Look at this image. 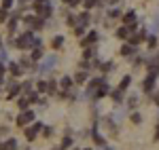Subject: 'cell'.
I'll return each instance as SVG.
<instances>
[{"mask_svg":"<svg viewBox=\"0 0 159 150\" xmlns=\"http://www.w3.org/2000/svg\"><path fill=\"white\" fill-rule=\"evenodd\" d=\"M2 83H4V76H2V74H0V85H2Z\"/></svg>","mask_w":159,"mask_h":150,"instance_id":"50","label":"cell"},{"mask_svg":"<svg viewBox=\"0 0 159 150\" xmlns=\"http://www.w3.org/2000/svg\"><path fill=\"white\" fill-rule=\"evenodd\" d=\"M17 93H21V87H19L17 83H11V85H9V100H13Z\"/></svg>","mask_w":159,"mask_h":150,"instance_id":"20","label":"cell"},{"mask_svg":"<svg viewBox=\"0 0 159 150\" xmlns=\"http://www.w3.org/2000/svg\"><path fill=\"white\" fill-rule=\"evenodd\" d=\"M93 139H96V144H100V146H104V144H106V139L102 138V135H100L96 129H93Z\"/></svg>","mask_w":159,"mask_h":150,"instance_id":"35","label":"cell"},{"mask_svg":"<svg viewBox=\"0 0 159 150\" xmlns=\"http://www.w3.org/2000/svg\"><path fill=\"white\" fill-rule=\"evenodd\" d=\"M153 101H155V104L159 106V95H155V97H153Z\"/></svg>","mask_w":159,"mask_h":150,"instance_id":"48","label":"cell"},{"mask_svg":"<svg viewBox=\"0 0 159 150\" xmlns=\"http://www.w3.org/2000/svg\"><path fill=\"white\" fill-rule=\"evenodd\" d=\"M147 42H148V49H151V51L157 49V45H159V40H157V36H155V34H153V36H148Z\"/></svg>","mask_w":159,"mask_h":150,"instance_id":"26","label":"cell"},{"mask_svg":"<svg viewBox=\"0 0 159 150\" xmlns=\"http://www.w3.org/2000/svg\"><path fill=\"white\" fill-rule=\"evenodd\" d=\"M112 66H115V63L110 62H102V66H100V70H102V72H110V70H112Z\"/></svg>","mask_w":159,"mask_h":150,"instance_id":"32","label":"cell"},{"mask_svg":"<svg viewBox=\"0 0 159 150\" xmlns=\"http://www.w3.org/2000/svg\"><path fill=\"white\" fill-rule=\"evenodd\" d=\"M85 150H91V148H85Z\"/></svg>","mask_w":159,"mask_h":150,"instance_id":"55","label":"cell"},{"mask_svg":"<svg viewBox=\"0 0 159 150\" xmlns=\"http://www.w3.org/2000/svg\"><path fill=\"white\" fill-rule=\"evenodd\" d=\"M43 57H45V53H43V45H36L34 51H32V57H30V59H32V62H38V59H43Z\"/></svg>","mask_w":159,"mask_h":150,"instance_id":"15","label":"cell"},{"mask_svg":"<svg viewBox=\"0 0 159 150\" xmlns=\"http://www.w3.org/2000/svg\"><path fill=\"white\" fill-rule=\"evenodd\" d=\"M157 95H159V93H157Z\"/></svg>","mask_w":159,"mask_h":150,"instance_id":"57","label":"cell"},{"mask_svg":"<svg viewBox=\"0 0 159 150\" xmlns=\"http://www.w3.org/2000/svg\"><path fill=\"white\" fill-rule=\"evenodd\" d=\"M127 38H129V45H132V47H138V45H142L148 38V32L147 30H140V32H136L134 36H127Z\"/></svg>","mask_w":159,"mask_h":150,"instance_id":"6","label":"cell"},{"mask_svg":"<svg viewBox=\"0 0 159 150\" xmlns=\"http://www.w3.org/2000/svg\"><path fill=\"white\" fill-rule=\"evenodd\" d=\"M55 63H57V59H55V57H49V59H47V62L43 63V66H38V70H40L43 74H45V72H51Z\"/></svg>","mask_w":159,"mask_h":150,"instance_id":"10","label":"cell"},{"mask_svg":"<svg viewBox=\"0 0 159 150\" xmlns=\"http://www.w3.org/2000/svg\"><path fill=\"white\" fill-rule=\"evenodd\" d=\"M2 146H4V150H15V148H17V142H15L13 138H9L4 144H2Z\"/></svg>","mask_w":159,"mask_h":150,"instance_id":"29","label":"cell"},{"mask_svg":"<svg viewBox=\"0 0 159 150\" xmlns=\"http://www.w3.org/2000/svg\"><path fill=\"white\" fill-rule=\"evenodd\" d=\"M96 40H98V32H93V30H91L85 38H81V45H83V47H89V45H93Z\"/></svg>","mask_w":159,"mask_h":150,"instance_id":"9","label":"cell"},{"mask_svg":"<svg viewBox=\"0 0 159 150\" xmlns=\"http://www.w3.org/2000/svg\"><path fill=\"white\" fill-rule=\"evenodd\" d=\"M106 2H108V4H117L119 0H106Z\"/></svg>","mask_w":159,"mask_h":150,"instance_id":"49","label":"cell"},{"mask_svg":"<svg viewBox=\"0 0 159 150\" xmlns=\"http://www.w3.org/2000/svg\"><path fill=\"white\" fill-rule=\"evenodd\" d=\"M53 131H55L53 127H43V138H51V135H53Z\"/></svg>","mask_w":159,"mask_h":150,"instance_id":"38","label":"cell"},{"mask_svg":"<svg viewBox=\"0 0 159 150\" xmlns=\"http://www.w3.org/2000/svg\"><path fill=\"white\" fill-rule=\"evenodd\" d=\"M34 11H36V15L40 19H47V17H51V13H53V6H51V2L47 0L43 4H34Z\"/></svg>","mask_w":159,"mask_h":150,"instance_id":"2","label":"cell"},{"mask_svg":"<svg viewBox=\"0 0 159 150\" xmlns=\"http://www.w3.org/2000/svg\"><path fill=\"white\" fill-rule=\"evenodd\" d=\"M15 45H17V49H30V47H36L40 45V38H36V34L30 30V32H24L21 36L15 40Z\"/></svg>","mask_w":159,"mask_h":150,"instance_id":"1","label":"cell"},{"mask_svg":"<svg viewBox=\"0 0 159 150\" xmlns=\"http://www.w3.org/2000/svg\"><path fill=\"white\" fill-rule=\"evenodd\" d=\"M155 139L159 142V123H157V127H155Z\"/></svg>","mask_w":159,"mask_h":150,"instance_id":"47","label":"cell"},{"mask_svg":"<svg viewBox=\"0 0 159 150\" xmlns=\"http://www.w3.org/2000/svg\"><path fill=\"white\" fill-rule=\"evenodd\" d=\"M112 100L117 101V104H121V100H123V91H121V89H119V91H115V93H112Z\"/></svg>","mask_w":159,"mask_h":150,"instance_id":"40","label":"cell"},{"mask_svg":"<svg viewBox=\"0 0 159 150\" xmlns=\"http://www.w3.org/2000/svg\"><path fill=\"white\" fill-rule=\"evenodd\" d=\"M83 34H85V25H81V24H76V25H74V36H79V38H83Z\"/></svg>","mask_w":159,"mask_h":150,"instance_id":"30","label":"cell"},{"mask_svg":"<svg viewBox=\"0 0 159 150\" xmlns=\"http://www.w3.org/2000/svg\"><path fill=\"white\" fill-rule=\"evenodd\" d=\"M24 24L30 25L32 30H40V28L45 25V19H40V17H32V15H25V17H24Z\"/></svg>","mask_w":159,"mask_h":150,"instance_id":"5","label":"cell"},{"mask_svg":"<svg viewBox=\"0 0 159 150\" xmlns=\"http://www.w3.org/2000/svg\"><path fill=\"white\" fill-rule=\"evenodd\" d=\"M61 45H64V36H53L51 47H53V49H61Z\"/></svg>","mask_w":159,"mask_h":150,"instance_id":"24","label":"cell"},{"mask_svg":"<svg viewBox=\"0 0 159 150\" xmlns=\"http://www.w3.org/2000/svg\"><path fill=\"white\" fill-rule=\"evenodd\" d=\"M108 93H110V87H108V83L104 80V83L96 89V93H93L91 97H93V100H102V97H104V95H108Z\"/></svg>","mask_w":159,"mask_h":150,"instance_id":"7","label":"cell"},{"mask_svg":"<svg viewBox=\"0 0 159 150\" xmlns=\"http://www.w3.org/2000/svg\"><path fill=\"white\" fill-rule=\"evenodd\" d=\"M34 118H36V116H34V112H32L30 108H28V110H21V114L17 116V125L19 127H28Z\"/></svg>","mask_w":159,"mask_h":150,"instance_id":"3","label":"cell"},{"mask_svg":"<svg viewBox=\"0 0 159 150\" xmlns=\"http://www.w3.org/2000/svg\"><path fill=\"white\" fill-rule=\"evenodd\" d=\"M0 74H2V76L7 74V68H4V63H0Z\"/></svg>","mask_w":159,"mask_h":150,"instance_id":"46","label":"cell"},{"mask_svg":"<svg viewBox=\"0 0 159 150\" xmlns=\"http://www.w3.org/2000/svg\"><path fill=\"white\" fill-rule=\"evenodd\" d=\"M127 36H129V30H127V25H121V28L117 30V38H121V40H125Z\"/></svg>","mask_w":159,"mask_h":150,"instance_id":"22","label":"cell"},{"mask_svg":"<svg viewBox=\"0 0 159 150\" xmlns=\"http://www.w3.org/2000/svg\"><path fill=\"white\" fill-rule=\"evenodd\" d=\"M13 2H15V0H2V9H7V11H9V9L13 6Z\"/></svg>","mask_w":159,"mask_h":150,"instance_id":"44","label":"cell"},{"mask_svg":"<svg viewBox=\"0 0 159 150\" xmlns=\"http://www.w3.org/2000/svg\"><path fill=\"white\" fill-rule=\"evenodd\" d=\"M155 83H157V76H155V74H148L147 78H144V83H142V91L151 93V91L155 89Z\"/></svg>","mask_w":159,"mask_h":150,"instance_id":"8","label":"cell"},{"mask_svg":"<svg viewBox=\"0 0 159 150\" xmlns=\"http://www.w3.org/2000/svg\"><path fill=\"white\" fill-rule=\"evenodd\" d=\"M19 19H21V17H19V15H17V13H15V15H13V17H9V19H7V25H9V32H15V30H17V24H19Z\"/></svg>","mask_w":159,"mask_h":150,"instance_id":"13","label":"cell"},{"mask_svg":"<svg viewBox=\"0 0 159 150\" xmlns=\"http://www.w3.org/2000/svg\"><path fill=\"white\" fill-rule=\"evenodd\" d=\"M61 2H64V4H68V6H76L81 0H61Z\"/></svg>","mask_w":159,"mask_h":150,"instance_id":"45","label":"cell"},{"mask_svg":"<svg viewBox=\"0 0 159 150\" xmlns=\"http://www.w3.org/2000/svg\"><path fill=\"white\" fill-rule=\"evenodd\" d=\"M132 123H134V125H140V123H142V114L140 112H132Z\"/></svg>","mask_w":159,"mask_h":150,"instance_id":"34","label":"cell"},{"mask_svg":"<svg viewBox=\"0 0 159 150\" xmlns=\"http://www.w3.org/2000/svg\"><path fill=\"white\" fill-rule=\"evenodd\" d=\"M157 123H159V118H157Z\"/></svg>","mask_w":159,"mask_h":150,"instance_id":"56","label":"cell"},{"mask_svg":"<svg viewBox=\"0 0 159 150\" xmlns=\"http://www.w3.org/2000/svg\"><path fill=\"white\" fill-rule=\"evenodd\" d=\"M108 17L110 19H117V17H121V11H119V9H112V11L108 13Z\"/></svg>","mask_w":159,"mask_h":150,"instance_id":"41","label":"cell"},{"mask_svg":"<svg viewBox=\"0 0 159 150\" xmlns=\"http://www.w3.org/2000/svg\"><path fill=\"white\" fill-rule=\"evenodd\" d=\"M136 53V47H132L129 42L127 45H121V49H119V55H123V57H132Z\"/></svg>","mask_w":159,"mask_h":150,"instance_id":"11","label":"cell"},{"mask_svg":"<svg viewBox=\"0 0 159 150\" xmlns=\"http://www.w3.org/2000/svg\"><path fill=\"white\" fill-rule=\"evenodd\" d=\"M32 85H34V83H30V80L21 83V85H19V87H21V93H30V91H32Z\"/></svg>","mask_w":159,"mask_h":150,"instance_id":"31","label":"cell"},{"mask_svg":"<svg viewBox=\"0 0 159 150\" xmlns=\"http://www.w3.org/2000/svg\"><path fill=\"white\" fill-rule=\"evenodd\" d=\"M72 80L76 83V85H85V83H87V72H85V70H81V72H76Z\"/></svg>","mask_w":159,"mask_h":150,"instance_id":"18","label":"cell"},{"mask_svg":"<svg viewBox=\"0 0 159 150\" xmlns=\"http://www.w3.org/2000/svg\"><path fill=\"white\" fill-rule=\"evenodd\" d=\"M40 131H43V123H34L32 127H25V139L28 142H34Z\"/></svg>","mask_w":159,"mask_h":150,"instance_id":"4","label":"cell"},{"mask_svg":"<svg viewBox=\"0 0 159 150\" xmlns=\"http://www.w3.org/2000/svg\"><path fill=\"white\" fill-rule=\"evenodd\" d=\"M104 150H112V148H104Z\"/></svg>","mask_w":159,"mask_h":150,"instance_id":"53","label":"cell"},{"mask_svg":"<svg viewBox=\"0 0 159 150\" xmlns=\"http://www.w3.org/2000/svg\"><path fill=\"white\" fill-rule=\"evenodd\" d=\"M72 85H74L72 76H64V78L60 80V87H61V89H66V91H70V89H72Z\"/></svg>","mask_w":159,"mask_h":150,"instance_id":"16","label":"cell"},{"mask_svg":"<svg viewBox=\"0 0 159 150\" xmlns=\"http://www.w3.org/2000/svg\"><path fill=\"white\" fill-rule=\"evenodd\" d=\"M72 150H79V148H72Z\"/></svg>","mask_w":159,"mask_h":150,"instance_id":"54","label":"cell"},{"mask_svg":"<svg viewBox=\"0 0 159 150\" xmlns=\"http://www.w3.org/2000/svg\"><path fill=\"white\" fill-rule=\"evenodd\" d=\"M121 19H123V25L136 24V11H127L125 15H121Z\"/></svg>","mask_w":159,"mask_h":150,"instance_id":"14","label":"cell"},{"mask_svg":"<svg viewBox=\"0 0 159 150\" xmlns=\"http://www.w3.org/2000/svg\"><path fill=\"white\" fill-rule=\"evenodd\" d=\"M36 91L38 93H45V91H47V80H38L36 83Z\"/></svg>","mask_w":159,"mask_h":150,"instance_id":"33","label":"cell"},{"mask_svg":"<svg viewBox=\"0 0 159 150\" xmlns=\"http://www.w3.org/2000/svg\"><path fill=\"white\" fill-rule=\"evenodd\" d=\"M70 146H72V138H70V135H66V138L61 139V146H60V150H68Z\"/></svg>","mask_w":159,"mask_h":150,"instance_id":"27","label":"cell"},{"mask_svg":"<svg viewBox=\"0 0 159 150\" xmlns=\"http://www.w3.org/2000/svg\"><path fill=\"white\" fill-rule=\"evenodd\" d=\"M25 2H28V0H19V4H25Z\"/></svg>","mask_w":159,"mask_h":150,"instance_id":"52","label":"cell"},{"mask_svg":"<svg viewBox=\"0 0 159 150\" xmlns=\"http://www.w3.org/2000/svg\"><path fill=\"white\" fill-rule=\"evenodd\" d=\"M104 80H106V78H93V80H89V87H87V93H89V95H93V93H96V89H98L100 85L104 83Z\"/></svg>","mask_w":159,"mask_h":150,"instance_id":"12","label":"cell"},{"mask_svg":"<svg viewBox=\"0 0 159 150\" xmlns=\"http://www.w3.org/2000/svg\"><path fill=\"white\" fill-rule=\"evenodd\" d=\"M136 104H138V95H132V97L127 100V106H129V108H134Z\"/></svg>","mask_w":159,"mask_h":150,"instance_id":"42","label":"cell"},{"mask_svg":"<svg viewBox=\"0 0 159 150\" xmlns=\"http://www.w3.org/2000/svg\"><path fill=\"white\" fill-rule=\"evenodd\" d=\"M17 108H19V110H28V108H30V101H28V97H25L24 93L17 97Z\"/></svg>","mask_w":159,"mask_h":150,"instance_id":"19","label":"cell"},{"mask_svg":"<svg viewBox=\"0 0 159 150\" xmlns=\"http://www.w3.org/2000/svg\"><path fill=\"white\" fill-rule=\"evenodd\" d=\"M7 19H9V11H7V9H2V6H0V24H4V21H7Z\"/></svg>","mask_w":159,"mask_h":150,"instance_id":"37","label":"cell"},{"mask_svg":"<svg viewBox=\"0 0 159 150\" xmlns=\"http://www.w3.org/2000/svg\"><path fill=\"white\" fill-rule=\"evenodd\" d=\"M83 4H85V9L89 11V9H93V6L100 4V2H98V0H83Z\"/></svg>","mask_w":159,"mask_h":150,"instance_id":"39","label":"cell"},{"mask_svg":"<svg viewBox=\"0 0 159 150\" xmlns=\"http://www.w3.org/2000/svg\"><path fill=\"white\" fill-rule=\"evenodd\" d=\"M47 93H49V95H55V93H57V83H55V80L47 83Z\"/></svg>","mask_w":159,"mask_h":150,"instance_id":"28","label":"cell"},{"mask_svg":"<svg viewBox=\"0 0 159 150\" xmlns=\"http://www.w3.org/2000/svg\"><path fill=\"white\" fill-rule=\"evenodd\" d=\"M9 72H11L13 76H19L24 70H21V66H19L17 62H13V63H9Z\"/></svg>","mask_w":159,"mask_h":150,"instance_id":"21","label":"cell"},{"mask_svg":"<svg viewBox=\"0 0 159 150\" xmlns=\"http://www.w3.org/2000/svg\"><path fill=\"white\" fill-rule=\"evenodd\" d=\"M129 83H132V76H129V74H125V76L121 78V83H119V89H121V91H125V89L129 87Z\"/></svg>","mask_w":159,"mask_h":150,"instance_id":"23","label":"cell"},{"mask_svg":"<svg viewBox=\"0 0 159 150\" xmlns=\"http://www.w3.org/2000/svg\"><path fill=\"white\" fill-rule=\"evenodd\" d=\"M93 57H96V49H93V47H87V51L83 53V59H89V62H91Z\"/></svg>","mask_w":159,"mask_h":150,"instance_id":"25","label":"cell"},{"mask_svg":"<svg viewBox=\"0 0 159 150\" xmlns=\"http://www.w3.org/2000/svg\"><path fill=\"white\" fill-rule=\"evenodd\" d=\"M66 24H68V25H76V15H68Z\"/></svg>","mask_w":159,"mask_h":150,"instance_id":"43","label":"cell"},{"mask_svg":"<svg viewBox=\"0 0 159 150\" xmlns=\"http://www.w3.org/2000/svg\"><path fill=\"white\" fill-rule=\"evenodd\" d=\"M43 2H47V0H36V4H43Z\"/></svg>","mask_w":159,"mask_h":150,"instance_id":"51","label":"cell"},{"mask_svg":"<svg viewBox=\"0 0 159 150\" xmlns=\"http://www.w3.org/2000/svg\"><path fill=\"white\" fill-rule=\"evenodd\" d=\"M89 21H91V15H89V11L81 13V15H76V24H81V25H87Z\"/></svg>","mask_w":159,"mask_h":150,"instance_id":"17","label":"cell"},{"mask_svg":"<svg viewBox=\"0 0 159 150\" xmlns=\"http://www.w3.org/2000/svg\"><path fill=\"white\" fill-rule=\"evenodd\" d=\"M19 66H21V70H30V66H32V59H19Z\"/></svg>","mask_w":159,"mask_h":150,"instance_id":"36","label":"cell"}]
</instances>
